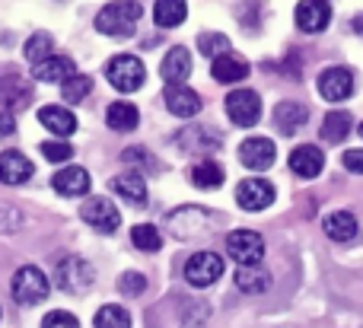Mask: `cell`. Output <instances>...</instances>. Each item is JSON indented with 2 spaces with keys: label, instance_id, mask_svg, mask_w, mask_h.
Instances as JSON below:
<instances>
[{
  "label": "cell",
  "instance_id": "836d02e7",
  "mask_svg": "<svg viewBox=\"0 0 363 328\" xmlns=\"http://www.w3.org/2000/svg\"><path fill=\"white\" fill-rule=\"evenodd\" d=\"M93 93V77H83V74H74L70 80L61 83V96L67 102H80Z\"/></svg>",
  "mask_w": 363,
  "mask_h": 328
},
{
  "label": "cell",
  "instance_id": "6da1fadb",
  "mask_svg": "<svg viewBox=\"0 0 363 328\" xmlns=\"http://www.w3.org/2000/svg\"><path fill=\"white\" fill-rule=\"evenodd\" d=\"M140 13L144 10H140L138 0H112V4H106L99 10V16H96V29H99L102 35L128 38V35H134V26H138Z\"/></svg>",
  "mask_w": 363,
  "mask_h": 328
},
{
  "label": "cell",
  "instance_id": "7c38bea8",
  "mask_svg": "<svg viewBox=\"0 0 363 328\" xmlns=\"http://www.w3.org/2000/svg\"><path fill=\"white\" fill-rule=\"evenodd\" d=\"M51 185H55V191L64 198H83L89 191V185H93V179H89V172L83 169V166H64V169L55 172Z\"/></svg>",
  "mask_w": 363,
  "mask_h": 328
},
{
  "label": "cell",
  "instance_id": "cb8c5ba5",
  "mask_svg": "<svg viewBox=\"0 0 363 328\" xmlns=\"http://www.w3.org/2000/svg\"><path fill=\"white\" fill-rule=\"evenodd\" d=\"M322 230H325V236H328L332 242H351L354 236H357L360 223H357V217L347 214V210H335V214L325 217Z\"/></svg>",
  "mask_w": 363,
  "mask_h": 328
},
{
  "label": "cell",
  "instance_id": "d6986e66",
  "mask_svg": "<svg viewBox=\"0 0 363 328\" xmlns=\"http://www.w3.org/2000/svg\"><path fill=\"white\" fill-rule=\"evenodd\" d=\"M160 74H163L166 86H179V83L188 80V74H191V55H188V48H176L169 51V55L163 57V64H160Z\"/></svg>",
  "mask_w": 363,
  "mask_h": 328
},
{
  "label": "cell",
  "instance_id": "e0dca14e",
  "mask_svg": "<svg viewBox=\"0 0 363 328\" xmlns=\"http://www.w3.org/2000/svg\"><path fill=\"white\" fill-rule=\"evenodd\" d=\"M29 102H32V86L23 77H0V106H4V112L16 115Z\"/></svg>",
  "mask_w": 363,
  "mask_h": 328
},
{
  "label": "cell",
  "instance_id": "603a6c76",
  "mask_svg": "<svg viewBox=\"0 0 363 328\" xmlns=\"http://www.w3.org/2000/svg\"><path fill=\"white\" fill-rule=\"evenodd\" d=\"M38 121H42L45 128H48L55 137H70V134L77 131V118H74V112H67V108H61V106H45V108H38Z\"/></svg>",
  "mask_w": 363,
  "mask_h": 328
},
{
  "label": "cell",
  "instance_id": "b9f144b4",
  "mask_svg": "<svg viewBox=\"0 0 363 328\" xmlns=\"http://www.w3.org/2000/svg\"><path fill=\"white\" fill-rule=\"evenodd\" d=\"M354 32L363 35V13H360V16H354Z\"/></svg>",
  "mask_w": 363,
  "mask_h": 328
},
{
  "label": "cell",
  "instance_id": "4fadbf2b",
  "mask_svg": "<svg viewBox=\"0 0 363 328\" xmlns=\"http://www.w3.org/2000/svg\"><path fill=\"white\" fill-rule=\"evenodd\" d=\"M332 23V6H328V0H300L296 4V26H300L303 32H322L325 26Z\"/></svg>",
  "mask_w": 363,
  "mask_h": 328
},
{
  "label": "cell",
  "instance_id": "7bdbcfd3",
  "mask_svg": "<svg viewBox=\"0 0 363 328\" xmlns=\"http://www.w3.org/2000/svg\"><path fill=\"white\" fill-rule=\"evenodd\" d=\"M357 131H360V137H363V125H360V128H357Z\"/></svg>",
  "mask_w": 363,
  "mask_h": 328
},
{
  "label": "cell",
  "instance_id": "e575fe53",
  "mask_svg": "<svg viewBox=\"0 0 363 328\" xmlns=\"http://www.w3.org/2000/svg\"><path fill=\"white\" fill-rule=\"evenodd\" d=\"M198 48H201V55H207V57H220L230 51V38L220 35V32H201Z\"/></svg>",
  "mask_w": 363,
  "mask_h": 328
},
{
  "label": "cell",
  "instance_id": "30bf717a",
  "mask_svg": "<svg viewBox=\"0 0 363 328\" xmlns=\"http://www.w3.org/2000/svg\"><path fill=\"white\" fill-rule=\"evenodd\" d=\"M239 159H242L245 169H255V172H264L274 166L277 159V150H274V140L268 137H249L239 144Z\"/></svg>",
  "mask_w": 363,
  "mask_h": 328
},
{
  "label": "cell",
  "instance_id": "3957f363",
  "mask_svg": "<svg viewBox=\"0 0 363 328\" xmlns=\"http://www.w3.org/2000/svg\"><path fill=\"white\" fill-rule=\"evenodd\" d=\"M10 293L19 306H35L48 297V278L38 271L35 265H26L13 274V284H10Z\"/></svg>",
  "mask_w": 363,
  "mask_h": 328
},
{
  "label": "cell",
  "instance_id": "d590c367",
  "mask_svg": "<svg viewBox=\"0 0 363 328\" xmlns=\"http://www.w3.org/2000/svg\"><path fill=\"white\" fill-rule=\"evenodd\" d=\"M42 157L48 159V163H67V159L74 157V147H70L67 140H45Z\"/></svg>",
  "mask_w": 363,
  "mask_h": 328
},
{
  "label": "cell",
  "instance_id": "8992f818",
  "mask_svg": "<svg viewBox=\"0 0 363 328\" xmlns=\"http://www.w3.org/2000/svg\"><path fill=\"white\" fill-rule=\"evenodd\" d=\"M226 115H230V121L236 128L258 125V118H262V99H258V93H252V89H233L226 96Z\"/></svg>",
  "mask_w": 363,
  "mask_h": 328
},
{
  "label": "cell",
  "instance_id": "60d3db41",
  "mask_svg": "<svg viewBox=\"0 0 363 328\" xmlns=\"http://www.w3.org/2000/svg\"><path fill=\"white\" fill-rule=\"evenodd\" d=\"M16 134V115L13 112H0V140Z\"/></svg>",
  "mask_w": 363,
  "mask_h": 328
},
{
  "label": "cell",
  "instance_id": "52a82bcc",
  "mask_svg": "<svg viewBox=\"0 0 363 328\" xmlns=\"http://www.w3.org/2000/svg\"><path fill=\"white\" fill-rule=\"evenodd\" d=\"M223 274V259L217 252H198L185 261V281L191 287H211Z\"/></svg>",
  "mask_w": 363,
  "mask_h": 328
},
{
  "label": "cell",
  "instance_id": "2e32d148",
  "mask_svg": "<svg viewBox=\"0 0 363 328\" xmlns=\"http://www.w3.org/2000/svg\"><path fill=\"white\" fill-rule=\"evenodd\" d=\"M169 223H172V233H176L179 239H191V236H198V233H207L213 217L207 214V210L185 208V210H179V214H172Z\"/></svg>",
  "mask_w": 363,
  "mask_h": 328
},
{
  "label": "cell",
  "instance_id": "f546056e",
  "mask_svg": "<svg viewBox=\"0 0 363 328\" xmlns=\"http://www.w3.org/2000/svg\"><path fill=\"white\" fill-rule=\"evenodd\" d=\"M354 121L347 112H328L325 121H322V140H328V144H341V140L351 134Z\"/></svg>",
  "mask_w": 363,
  "mask_h": 328
},
{
  "label": "cell",
  "instance_id": "5bb4252c",
  "mask_svg": "<svg viewBox=\"0 0 363 328\" xmlns=\"http://www.w3.org/2000/svg\"><path fill=\"white\" fill-rule=\"evenodd\" d=\"M32 172H35V166H32V159L26 157V153H19V150L0 153V182H4V185L29 182Z\"/></svg>",
  "mask_w": 363,
  "mask_h": 328
},
{
  "label": "cell",
  "instance_id": "484cf974",
  "mask_svg": "<svg viewBox=\"0 0 363 328\" xmlns=\"http://www.w3.org/2000/svg\"><path fill=\"white\" fill-rule=\"evenodd\" d=\"M185 16H188L185 0H157V6H153V23L160 29H176V26L185 23Z\"/></svg>",
  "mask_w": 363,
  "mask_h": 328
},
{
  "label": "cell",
  "instance_id": "4316f807",
  "mask_svg": "<svg viewBox=\"0 0 363 328\" xmlns=\"http://www.w3.org/2000/svg\"><path fill=\"white\" fill-rule=\"evenodd\" d=\"M236 287L242 293H264L271 287V274L262 265H239L236 268Z\"/></svg>",
  "mask_w": 363,
  "mask_h": 328
},
{
  "label": "cell",
  "instance_id": "f1b7e54d",
  "mask_svg": "<svg viewBox=\"0 0 363 328\" xmlns=\"http://www.w3.org/2000/svg\"><path fill=\"white\" fill-rule=\"evenodd\" d=\"M140 121V112L131 106V102H112L106 112V125L112 131H134Z\"/></svg>",
  "mask_w": 363,
  "mask_h": 328
},
{
  "label": "cell",
  "instance_id": "ab89813d",
  "mask_svg": "<svg viewBox=\"0 0 363 328\" xmlns=\"http://www.w3.org/2000/svg\"><path fill=\"white\" fill-rule=\"evenodd\" d=\"M125 159H128V163H140V166H147V169H150V166H157L150 157H147L144 147H131V150H125Z\"/></svg>",
  "mask_w": 363,
  "mask_h": 328
},
{
  "label": "cell",
  "instance_id": "f35d334b",
  "mask_svg": "<svg viewBox=\"0 0 363 328\" xmlns=\"http://www.w3.org/2000/svg\"><path fill=\"white\" fill-rule=\"evenodd\" d=\"M345 169L357 172V176H363V150L357 147V150H347L345 153Z\"/></svg>",
  "mask_w": 363,
  "mask_h": 328
},
{
  "label": "cell",
  "instance_id": "1f68e13d",
  "mask_svg": "<svg viewBox=\"0 0 363 328\" xmlns=\"http://www.w3.org/2000/svg\"><path fill=\"white\" fill-rule=\"evenodd\" d=\"M131 242H134V249H140V252H160L163 236H160V230L150 227V223H138V227L131 230Z\"/></svg>",
  "mask_w": 363,
  "mask_h": 328
},
{
  "label": "cell",
  "instance_id": "d6a6232c",
  "mask_svg": "<svg viewBox=\"0 0 363 328\" xmlns=\"http://www.w3.org/2000/svg\"><path fill=\"white\" fill-rule=\"evenodd\" d=\"M93 325L96 328H131V316H128V310L108 303V306H102V310L96 312Z\"/></svg>",
  "mask_w": 363,
  "mask_h": 328
},
{
  "label": "cell",
  "instance_id": "8d00e7d4",
  "mask_svg": "<svg viewBox=\"0 0 363 328\" xmlns=\"http://www.w3.org/2000/svg\"><path fill=\"white\" fill-rule=\"evenodd\" d=\"M118 290L125 293V297H140V293L147 290V278L140 271H128L118 278Z\"/></svg>",
  "mask_w": 363,
  "mask_h": 328
},
{
  "label": "cell",
  "instance_id": "ac0fdd59",
  "mask_svg": "<svg viewBox=\"0 0 363 328\" xmlns=\"http://www.w3.org/2000/svg\"><path fill=\"white\" fill-rule=\"evenodd\" d=\"M163 99H166V108H169L172 115H179V118H194V115L201 112V96L194 93V89H188L185 83L166 86Z\"/></svg>",
  "mask_w": 363,
  "mask_h": 328
},
{
  "label": "cell",
  "instance_id": "83f0119b",
  "mask_svg": "<svg viewBox=\"0 0 363 328\" xmlns=\"http://www.w3.org/2000/svg\"><path fill=\"white\" fill-rule=\"evenodd\" d=\"M223 179H226L223 166L213 163V159H204V163H198L191 169V185H194V188H201V191L220 188V185H223Z\"/></svg>",
  "mask_w": 363,
  "mask_h": 328
},
{
  "label": "cell",
  "instance_id": "44dd1931",
  "mask_svg": "<svg viewBox=\"0 0 363 328\" xmlns=\"http://www.w3.org/2000/svg\"><path fill=\"white\" fill-rule=\"evenodd\" d=\"M211 74H213V80L217 83H239V80L249 77V61L239 57V55H233V51H226V55L213 57Z\"/></svg>",
  "mask_w": 363,
  "mask_h": 328
},
{
  "label": "cell",
  "instance_id": "9a60e30c",
  "mask_svg": "<svg viewBox=\"0 0 363 328\" xmlns=\"http://www.w3.org/2000/svg\"><path fill=\"white\" fill-rule=\"evenodd\" d=\"M325 169V157L315 144H300L294 153H290V172L300 179H315Z\"/></svg>",
  "mask_w": 363,
  "mask_h": 328
},
{
  "label": "cell",
  "instance_id": "ba28073f",
  "mask_svg": "<svg viewBox=\"0 0 363 328\" xmlns=\"http://www.w3.org/2000/svg\"><path fill=\"white\" fill-rule=\"evenodd\" d=\"M274 185L268 182V179H245V182H239L236 188V201L242 210H252V214H258V210L271 208L274 204Z\"/></svg>",
  "mask_w": 363,
  "mask_h": 328
},
{
  "label": "cell",
  "instance_id": "4dcf8cb0",
  "mask_svg": "<svg viewBox=\"0 0 363 328\" xmlns=\"http://www.w3.org/2000/svg\"><path fill=\"white\" fill-rule=\"evenodd\" d=\"M51 48H55V38H51L48 32H35V35L26 42L23 55H26V61L35 67V64H42L45 57H51Z\"/></svg>",
  "mask_w": 363,
  "mask_h": 328
},
{
  "label": "cell",
  "instance_id": "7a4b0ae2",
  "mask_svg": "<svg viewBox=\"0 0 363 328\" xmlns=\"http://www.w3.org/2000/svg\"><path fill=\"white\" fill-rule=\"evenodd\" d=\"M55 281H57V287H61L64 293L83 297L86 290H93L96 271H93V265H89L86 259H80V255H70V259H64L61 265H57Z\"/></svg>",
  "mask_w": 363,
  "mask_h": 328
},
{
  "label": "cell",
  "instance_id": "74e56055",
  "mask_svg": "<svg viewBox=\"0 0 363 328\" xmlns=\"http://www.w3.org/2000/svg\"><path fill=\"white\" fill-rule=\"evenodd\" d=\"M42 328H80V322H77V316L57 310V312H48V316L42 319Z\"/></svg>",
  "mask_w": 363,
  "mask_h": 328
},
{
  "label": "cell",
  "instance_id": "d4e9b609",
  "mask_svg": "<svg viewBox=\"0 0 363 328\" xmlns=\"http://www.w3.org/2000/svg\"><path fill=\"white\" fill-rule=\"evenodd\" d=\"M306 118H309V108L303 106V102H281V106L274 108V125L281 128V134L300 131V128L306 125Z\"/></svg>",
  "mask_w": 363,
  "mask_h": 328
},
{
  "label": "cell",
  "instance_id": "7402d4cb",
  "mask_svg": "<svg viewBox=\"0 0 363 328\" xmlns=\"http://www.w3.org/2000/svg\"><path fill=\"white\" fill-rule=\"evenodd\" d=\"M112 191L118 198H125L128 204L134 208H144L147 201V179L140 172H125V176H115L112 179Z\"/></svg>",
  "mask_w": 363,
  "mask_h": 328
},
{
  "label": "cell",
  "instance_id": "9c48e42d",
  "mask_svg": "<svg viewBox=\"0 0 363 328\" xmlns=\"http://www.w3.org/2000/svg\"><path fill=\"white\" fill-rule=\"evenodd\" d=\"M80 217L89 223V227L99 230V233H115V230L121 227V214L108 198H89V201L80 208Z\"/></svg>",
  "mask_w": 363,
  "mask_h": 328
},
{
  "label": "cell",
  "instance_id": "277c9868",
  "mask_svg": "<svg viewBox=\"0 0 363 328\" xmlns=\"http://www.w3.org/2000/svg\"><path fill=\"white\" fill-rule=\"evenodd\" d=\"M106 77H108V83H112L118 93H138V89L144 86L147 70H144V64H140V57L118 55V57H112V61H108Z\"/></svg>",
  "mask_w": 363,
  "mask_h": 328
},
{
  "label": "cell",
  "instance_id": "8fae6325",
  "mask_svg": "<svg viewBox=\"0 0 363 328\" xmlns=\"http://www.w3.org/2000/svg\"><path fill=\"white\" fill-rule=\"evenodd\" d=\"M319 93L328 102H345L354 93V74L347 67H328L319 77Z\"/></svg>",
  "mask_w": 363,
  "mask_h": 328
},
{
  "label": "cell",
  "instance_id": "5b68a950",
  "mask_svg": "<svg viewBox=\"0 0 363 328\" xmlns=\"http://www.w3.org/2000/svg\"><path fill=\"white\" fill-rule=\"evenodd\" d=\"M226 255L236 265H262L264 259V239L255 230H233L226 236Z\"/></svg>",
  "mask_w": 363,
  "mask_h": 328
},
{
  "label": "cell",
  "instance_id": "ffe728a7",
  "mask_svg": "<svg viewBox=\"0 0 363 328\" xmlns=\"http://www.w3.org/2000/svg\"><path fill=\"white\" fill-rule=\"evenodd\" d=\"M74 74H77V67H74V61H70L67 55H51V57H45L42 64L32 67V77L42 80V83H64V80H70Z\"/></svg>",
  "mask_w": 363,
  "mask_h": 328
}]
</instances>
